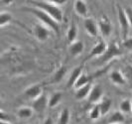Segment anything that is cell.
I'll list each match as a JSON object with an SVG mask.
<instances>
[{
	"label": "cell",
	"instance_id": "6da1fadb",
	"mask_svg": "<svg viewBox=\"0 0 132 124\" xmlns=\"http://www.w3.org/2000/svg\"><path fill=\"white\" fill-rule=\"evenodd\" d=\"M30 3L33 5V7H36L38 9L43 10L44 12H46L59 24L62 22L63 17H64L63 11L61 10L60 7L54 5L50 1H31Z\"/></svg>",
	"mask_w": 132,
	"mask_h": 124
},
{
	"label": "cell",
	"instance_id": "7a4b0ae2",
	"mask_svg": "<svg viewBox=\"0 0 132 124\" xmlns=\"http://www.w3.org/2000/svg\"><path fill=\"white\" fill-rule=\"evenodd\" d=\"M24 10H26L27 12L32 13L34 16H36V17L43 23V25H45V26L48 27L49 29L53 30L55 33L59 34L60 24L57 21H55L50 15H48L46 12H44L43 10L38 9V8H36V7H25Z\"/></svg>",
	"mask_w": 132,
	"mask_h": 124
},
{
	"label": "cell",
	"instance_id": "3957f363",
	"mask_svg": "<svg viewBox=\"0 0 132 124\" xmlns=\"http://www.w3.org/2000/svg\"><path fill=\"white\" fill-rule=\"evenodd\" d=\"M117 19L119 22V26L121 29V34H122V39L125 40L127 39V35L129 33V28H130V24H129V21L126 17V14L124 12V8L117 5Z\"/></svg>",
	"mask_w": 132,
	"mask_h": 124
},
{
	"label": "cell",
	"instance_id": "277c9868",
	"mask_svg": "<svg viewBox=\"0 0 132 124\" xmlns=\"http://www.w3.org/2000/svg\"><path fill=\"white\" fill-rule=\"evenodd\" d=\"M47 106H49V100L47 99L46 95H45L44 93H43L42 95H40L39 97H37L36 99L32 100V105H31V107L33 108L34 111H36V112H38V113L44 112Z\"/></svg>",
	"mask_w": 132,
	"mask_h": 124
},
{
	"label": "cell",
	"instance_id": "5b68a950",
	"mask_svg": "<svg viewBox=\"0 0 132 124\" xmlns=\"http://www.w3.org/2000/svg\"><path fill=\"white\" fill-rule=\"evenodd\" d=\"M84 27L86 33L90 37H96L98 33V24L93 18H86L84 21Z\"/></svg>",
	"mask_w": 132,
	"mask_h": 124
},
{
	"label": "cell",
	"instance_id": "8992f818",
	"mask_svg": "<svg viewBox=\"0 0 132 124\" xmlns=\"http://www.w3.org/2000/svg\"><path fill=\"white\" fill-rule=\"evenodd\" d=\"M34 35L36 36V38L39 40V41L44 42V41H46L49 38V36H50V30L45 25L37 24V25L34 26Z\"/></svg>",
	"mask_w": 132,
	"mask_h": 124
},
{
	"label": "cell",
	"instance_id": "52a82bcc",
	"mask_svg": "<svg viewBox=\"0 0 132 124\" xmlns=\"http://www.w3.org/2000/svg\"><path fill=\"white\" fill-rule=\"evenodd\" d=\"M107 48L108 47H107V45L105 44L104 41H99L98 43L90 50V53H89L87 59L94 58V57H99V56H103L106 51H107Z\"/></svg>",
	"mask_w": 132,
	"mask_h": 124
},
{
	"label": "cell",
	"instance_id": "ba28073f",
	"mask_svg": "<svg viewBox=\"0 0 132 124\" xmlns=\"http://www.w3.org/2000/svg\"><path fill=\"white\" fill-rule=\"evenodd\" d=\"M103 96V92L100 85H94L92 87V90L89 92L87 99L89 103H96L99 100H101V98Z\"/></svg>",
	"mask_w": 132,
	"mask_h": 124
},
{
	"label": "cell",
	"instance_id": "9c48e42d",
	"mask_svg": "<svg viewBox=\"0 0 132 124\" xmlns=\"http://www.w3.org/2000/svg\"><path fill=\"white\" fill-rule=\"evenodd\" d=\"M42 94H43V89H42V86L40 85H34L30 87H28L25 90V95L27 97L31 98L32 100L39 97Z\"/></svg>",
	"mask_w": 132,
	"mask_h": 124
},
{
	"label": "cell",
	"instance_id": "30bf717a",
	"mask_svg": "<svg viewBox=\"0 0 132 124\" xmlns=\"http://www.w3.org/2000/svg\"><path fill=\"white\" fill-rule=\"evenodd\" d=\"M109 78H110V80L114 85H125L126 82V78L124 77V75H123V72H121L120 71H117V70H114V71L110 72Z\"/></svg>",
	"mask_w": 132,
	"mask_h": 124
},
{
	"label": "cell",
	"instance_id": "8fae6325",
	"mask_svg": "<svg viewBox=\"0 0 132 124\" xmlns=\"http://www.w3.org/2000/svg\"><path fill=\"white\" fill-rule=\"evenodd\" d=\"M73 9H75L76 13L78 14L79 16L84 17V18L86 17L88 9H87V6H86L85 1H82V0H77V1H75V3H73Z\"/></svg>",
	"mask_w": 132,
	"mask_h": 124
},
{
	"label": "cell",
	"instance_id": "7c38bea8",
	"mask_svg": "<svg viewBox=\"0 0 132 124\" xmlns=\"http://www.w3.org/2000/svg\"><path fill=\"white\" fill-rule=\"evenodd\" d=\"M98 30L99 32L101 33L102 36L104 37H108L110 34H111V31H112V26L111 24L109 23V21L106 19H102L100 20L98 23Z\"/></svg>",
	"mask_w": 132,
	"mask_h": 124
},
{
	"label": "cell",
	"instance_id": "4fadbf2b",
	"mask_svg": "<svg viewBox=\"0 0 132 124\" xmlns=\"http://www.w3.org/2000/svg\"><path fill=\"white\" fill-rule=\"evenodd\" d=\"M82 75V67H78L73 70L72 73H71V77L68 80V84H67V86L68 87H73L75 84L77 82V80L79 79V78Z\"/></svg>",
	"mask_w": 132,
	"mask_h": 124
},
{
	"label": "cell",
	"instance_id": "5bb4252c",
	"mask_svg": "<svg viewBox=\"0 0 132 124\" xmlns=\"http://www.w3.org/2000/svg\"><path fill=\"white\" fill-rule=\"evenodd\" d=\"M84 48H85V45H84V43L81 42V41H76V42H73L71 44V46H70V54L73 56V57H76V56H79L80 55L82 51H84Z\"/></svg>",
	"mask_w": 132,
	"mask_h": 124
},
{
	"label": "cell",
	"instance_id": "9a60e30c",
	"mask_svg": "<svg viewBox=\"0 0 132 124\" xmlns=\"http://www.w3.org/2000/svg\"><path fill=\"white\" fill-rule=\"evenodd\" d=\"M125 116L121 111H114L108 118V124H123Z\"/></svg>",
	"mask_w": 132,
	"mask_h": 124
},
{
	"label": "cell",
	"instance_id": "2e32d148",
	"mask_svg": "<svg viewBox=\"0 0 132 124\" xmlns=\"http://www.w3.org/2000/svg\"><path fill=\"white\" fill-rule=\"evenodd\" d=\"M92 85L88 84V85H85L82 87H79L78 89H76V92H75V95H76V98L77 99H84L88 96L89 92L92 90Z\"/></svg>",
	"mask_w": 132,
	"mask_h": 124
},
{
	"label": "cell",
	"instance_id": "e0dca14e",
	"mask_svg": "<svg viewBox=\"0 0 132 124\" xmlns=\"http://www.w3.org/2000/svg\"><path fill=\"white\" fill-rule=\"evenodd\" d=\"M99 108H100V112H101V115H105L107 114L110 108H111V105H112V100L108 97H103L100 100V103H99Z\"/></svg>",
	"mask_w": 132,
	"mask_h": 124
},
{
	"label": "cell",
	"instance_id": "ac0fdd59",
	"mask_svg": "<svg viewBox=\"0 0 132 124\" xmlns=\"http://www.w3.org/2000/svg\"><path fill=\"white\" fill-rule=\"evenodd\" d=\"M33 108L32 107H28V106H22L17 110V115L19 118L22 119H27V118L32 117L33 115Z\"/></svg>",
	"mask_w": 132,
	"mask_h": 124
},
{
	"label": "cell",
	"instance_id": "d6986e66",
	"mask_svg": "<svg viewBox=\"0 0 132 124\" xmlns=\"http://www.w3.org/2000/svg\"><path fill=\"white\" fill-rule=\"evenodd\" d=\"M120 54V51H119V49L116 47L115 44H112L110 47H108L107 48V51L105 52V54L103 55V61H107V60L111 59L113 57H115V56H117Z\"/></svg>",
	"mask_w": 132,
	"mask_h": 124
},
{
	"label": "cell",
	"instance_id": "ffe728a7",
	"mask_svg": "<svg viewBox=\"0 0 132 124\" xmlns=\"http://www.w3.org/2000/svg\"><path fill=\"white\" fill-rule=\"evenodd\" d=\"M67 71H68L67 67H61L59 70L55 72V75H54L52 81H53V82H55V84H59L60 81H61V80L64 78V77L66 76Z\"/></svg>",
	"mask_w": 132,
	"mask_h": 124
},
{
	"label": "cell",
	"instance_id": "44dd1931",
	"mask_svg": "<svg viewBox=\"0 0 132 124\" xmlns=\"http://www.w3.org/2000/svg\"><path fill=\"white\" fill-rule=\"evenodd\" d=\"M62 97H63V93L62 92H55V93H53L49 98V107L53 108L55 106H57L59 104L60 101H61Z\"/></svg>",
	"mask_w": 132,
	"mask_h": 124
},
{
	"label": "cell",
	"instance_id": "7402d4cb",
	"mask_svg": "<svg viewBox=\"0 0 132 124\" xmlns=\"http://www.w3.org/2000/svg\"><path fill=\"white\" fill-rule=\"evenodd\" d=\"M88 84H90V78H89L88 76H86V75L82 73L79 78V79L77 80V82L75 84L73 87H75L76 89H78L79 87H82V86L88 85Z\"/></svg>",
	"mask_w": 132,
	"mask_h": 124
},
{
	"label": "cell",
	"instance_id": "603a6c76",
	"mask_svg": "<svg viewBox=\"0 0 132 124\" xmlns=\"http://www.w3.org/2000/svg\"><path fill=\"white\" fill-rule=\"evenodd\" d=\"M77 36H78V29H77V27L75 26V25H72L69 28L68 32H67V39L72 44L73 42H76Z\"/></svg>",
	"mask_w": 132,
	"mask_h": 124
},
{
	"label": "cell",
	"instance_id": "cb8c5ba5",
	"mask_svg": "<svg viewBox=\"0 0 132 124\" xmlns=\"http://www.w3.org/2000/svg\"><path fill=\"white\" fill-rule=\"evenodd\" d=\"M120 111L122 113H130L132 111V105H131V100L129 99H124L120 102Z\"/></svg>",
	"mask_w": 132,
	"mask_h": 124
},
{
	"label": "cell",
	"instance_id": "d4e9b609",
	"mask_svg": "<svg viewBox=\"0 0 132 124\" xmlns=\"http://www.w3.org/2000/svg\"><path fill=\"white\" fill-rule=\"evenodd\" d=\"M12 20V15L8 12H2L0 14V26L4 27L5 25L9 24Z\"/></svg>",
	"mask_w": 132,
	"mask_h": 124
},
{
	"label": "cell",
	"instance_id": "484cf974",
	"mask_svg": "<svg viewBox=\"0 0 132 124\" xmlns=\"http://www.w3.org/2000/svg\"><path fill=\"white\" fill-rule=\"evenodd\" d=\"M101 116V112H100V108H99L98 104H94L93 107L89 111V117L93 120H96Z\"/></svg>",
	"mask_w": 132,
	"mask_h": 124
},
{
	"label": "cell",
	"instance_id": "4316f807",
	"mask_svg": "<svg viewBox=\"0 0 132 124\" xmlns=\"http://www.w3.org/2000/svg\"><path fill=\"white\" fill-rule=\"evenodd\" d=\"M69 121H70V111L66 108L60 114L59 124H69Z\"/></svg>",
	"mask_w": 132,
	"mask_h": 124
},
{
	"label": "cell",
	"instance_id": "83f0119b",
	"mask_svg": "<svg viewBox=\"0 0 132 124\" xmlns=\"http://www.w3.org/2000/svg\"><path fill=\"white\" fill-rule=\"evenodd\" d=\"M124 77H125L126 80H130L132 81V65H127L124 69V72H123Z\"/></svg>",
	"mask_w": 132,
	"mask_h": 124
},
{
	"label": "cell",
	"instance_id": "f1b7e54d",
	"mask_svg": "<svg viewBox=\"0 0 132 124\" xmlns=\"http://www.w3.org/2000/svg\"><path fill=\"white\" fill-rule=\"evenodd\" d=\"M124 12L126 14V17L129 21L130 27H132V7L131 6H126L124 8Z\"/></svg>",
	"mask_w": 132,
	"mask_h": 124
},
{
	"label": "cell",
	"instance_id": "f546056e",
	"mask_svg": "<svg viewBox=\"0 0 132 124\" xmlns=\"http://www.w3.org/2000/svg\"><path fill=\"white\" fill-rule=\"evenodd\" d=\"M123 47L126 49H132V38H127V39L123 40Z\"/></svg>",
	"mask_w": 132,
	"mask_h": 124
},
{
	"label": "cell",
	"instance_id": "4dcf8cb0",
	"mask_svg": "<svg viewBox=\"0 0 132 124\" xmlns=\"http://www.w3.org/2000/svg\"><path fill=\"white\" fill-rule=\"evenodd\" d=\"M0 121H9L8 113H5L3 110H1V112H0Z\"/></svg>",
	"mask_w": 132,
	"mask_h": 124
},
{
	"label": "cell",
	"instance_id": "1f68e13d",
	"mask_svg": "<svg viewBox=\"0 0 132 124\" xmlns=\"http://www.w3.org/2000/svg\"><path fill=\"white\" fill-rule=\"evenodd\" d=\"M50 2H51V3H53L54 5L60 7L61 5H64L67 1H66V0H51Z\"/></svg>",
	"mask_w": 132,
	"mask_h": 124
},
{
	"label": "cell",
	"instance_id": "d6a6232c",
	"mask_svg": "<svg viewBox=\"0 0 132 124\" xmlns=\"http://www.w3.org/2000/svg\"><path fill=\"white\" fill-rule=\"evenodd\" d=\"M43 124H53V119H52L51 117H48L46 120L44 121V123Z\"/></svg>",
	"mask_w": 132,
	"mask_h": 124
},
{
	"label": "cell",
	"instance_id": "836d02e7",
	"mask_svg": "<svg viewBox=\"0 0 132 124\" xmlns=\"http://www.w3.org/2000/svg\"><path fill=\"white\" fill-rule=\"evenodd\" d=\"M0 124H11L9 121H0Z\"/></svg>",
	"mask_w": 132,
	"mask_h": 124
},
{
	"label": "cell",
	"instance_id": "e575fe53",
	"mask_svg": "<svg viewBox=\"0 0 132 124\" xmlns=\"http://www.w3.org/2000/svg\"><path fill=\"white\" fill-rule=\"evenodd\" d=\"M131 105H132V99H131Z\"/></svg>",
	"mask_w": 132,
	"mask_h": 124
}]
</instances>
